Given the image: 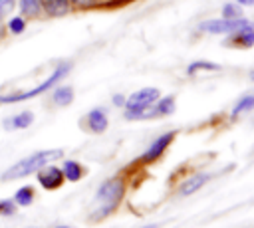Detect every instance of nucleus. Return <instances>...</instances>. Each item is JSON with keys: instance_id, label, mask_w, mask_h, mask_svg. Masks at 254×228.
Wrapping results in <instances>:
<instances>
[{"instance_id": "obj_10", "label": "nucleus", "mask_w": 254, "mask_h": 228, "mask_svg": "<svg viewBox=\"0 0 254 228\" xmlns=\"http://www.w3.org/2000/svg\"><path fill=\"white\" fill-rule=\"evenodd\" d=\"M34 111H30V109H24V111H20V113H16V115H12V117H6L4 119V129L6 131H20V129H28L32 123H34Z\"/></svg>"}, {"instance_id": "obj_19", "label": "nucleus", "mask_w": 254, "mask_h": 228, "mask_svg": "<svg viewBox=\"0 0 254 228\" xmlns=\"http://www.w3.org/2000/svg\"><path fill=\"white\" fill-rule=\"evenodd\" d=\"M218 69H220V65H218V63H214V61L196 59V61L189 63V67H187V73H189V75H196L198 71H218Z\"/></svg>"}, {"instance_id": "obj_8", "label": "nucleus", "mask_w": 254, "mask_h": 228, "mask_svg": "<svg viewBox=\"0 0 254 228\" xmlns=\"http://www.w3.org/2000/svg\"><path fill=\"white\" fill-rule=\"evenodd\" d=\"M175 111V97L167 95V97H159L149 109H145L139 119H151V117H163V115H171Z\"/></svg>"}, {"instance_id": "obj_26", "label": "nucleus", "mask_w": 254, "mask_h": 228, "mask_svg": "<svg viewBox=\"0 0 254 228\" xmlns=\"http://www.w3.org/2000/svg\"><path fill=\"white\" fill-rule=\"evenodd\" d=\"M236 4L242 8H248V6H254V0H236Z\"/></svg>"}, {"instance_id": "obj_25", "label": "nucleus", "mask_w": 254, "mask_h": 228, "mask_svg": "<svg viewBox=\"0 0 254 228\" xmlns=\"http://www.w3.org/2000/svg\"><path fill=\"white\" fill-rule=\"evenodd\" d=\"M125 99H127V97H125L123 93H115V95L111 97L113 105H117V107H123V105H125Z\"/></svg>"}, {"instance_id": "obj_22", "label": "nucleus", "mask_w": 254, "mask_h": 228, "mask_svg": "<svg viewBox=\"0 0 254 228\" xmlns=\"http://www.w3.org/2000/svg\"><path fill=\"white\" fill-rule=\"evenodd\" d=\"M16 10V0H0V24H4V20L14 14Z\"/></svg>"}, {"instance_id": "obj_24", "label": "nucleus", "mask_w": 254, "mask_h": 228, "mask_svg": "<svg viewBox=\"0 0 254 228\" xmlns=\"http://www.w3.org/2000/svg\"><path fill=\"white\" fill-rule=\"evenodd\" d=\"M16 202L14 200H10V198H2L0 200V216H12V214H16Z\"/></svg>"}, {"instance_id": "obj_29", "label": "nucleus", "mask_w": 254, "mask_h": 228, "mask_svg": "<svg viewBox=\"0 0 254 228\" xmlns=\"http://www.w3.org/2000/svg\"><path fill=\"white\" fill-rule=\"evenodd\" d=\"M250 79H254V71H252V73H250Z\"/></svg>"}, {"instance_id": "obj_12", "label": "nucleus", "mask_w": 254, "mask_h": 228, "mask_svg": "<svg viewBox=\"0 0 254 228\" xmlns=\"http://www.w3.org/2000/svg\"><path fill=\"white\" fill-rule=\"evenodd\" d=\"M42 12L48 18H62L71 12L69 0H42Z\"/></svg>"}, {"instance_id": "obj_18", "label": "nucleus", "mask_w": 254, "mask_h": 228, "mask_svg": "<svg viewBox=\"0 0 254 228\" xmlns=\"http://www.w3.org/2000/svg\"><path fill=\"white\" fill-rule=\"evenodd\" d=\"M34 196H36L34 188L30 184H26V186H22V188H18L14 192V198L12 200L16 202V206H30L34 202Z\"/></svg>"}, {"instance_id": "obj_15", "label": "nucleus", "mask_w": 254, "mask_h": 228, "mask_svg": "<svg viewBox=\"0 0 254 228\" xmlns=\"http://www.w3.org/2000/svg\"><path fill=\"white\" fill-rule=\"evenodd\" d=\"M2 26H4V30H6L8 34L20 36V34H24L26 28H28V18H24L22 14H10V16L4 20Z\"/></svg>"}, {"instance_id": "obj_21", "label": "nucleus", "mask_w": 254, "mask_h": 228, "mask_svg": "<svg viewBox=\"0 0 254 228\" xmlns=\"http://www.w3.org/2000/svg\"><path fill=\"white\" fill-rule=\"evenodd\" d=\"M252 109H254V93H252V95H244V97L234 105L232 117H238V115H242V113H246V111H252Z\"/></svg>"}, {"instance_id": "obj_9", "label": "nucleus", "mask_w": 254, "mask_h": 228, "mask_svg": "<svg viewBox=\"0 0 254 228\" xmlns=\"http://www.w3.org/2000/svg\"><path fill=\"white\" fill-rule=\"evenodd\" d=\"M226 44L234 46V48H252L254 46V26L248 22L242 28L234 30L230 34V38L226 40Z\"/></svg>"}, {"instance_id": "obj_20", "label": "nucleus", "mask_w": 254, "mask_h": 228, "mask_svg": "<svg viewBox=\"0 0 254 228\" xmlns=\"http://www.w3.org/2000/svg\"><path fill=\"white\" fill-rule=\"evenodd\" d=\"M210 178V174H204V172H200V174H194L192 178H189L185 184H183V188H181V192L183 194H190V192H196L206 180Z\"/></svg>"}, {"instance_id": "obj_30", "label": "nucleus", "mask_w": 254, "mask_h": 228, "mask_svg": "<svg viewBox=\"0 0 254 228\" xmlns=\"http://www.w3.org/2000/svg\"><path fill=\"white\" fill-rule=\"evenodd\" d=\"M56 228H69V226H56Z\"/></svg>"}, {"instance_id": "obj_17", "label": "nucleus", "mask_w": 254, "mask_h": 228, "mask_svg": "<svg viewBox=\"0 0 254 228\" xmlns=\"http://www.w3.org/2000/svg\"><path fill=\"white\" fill-rule=\"evenodd\" d=\"M71 10H93V8H105V6H117L115 0H69Z\"/></svg>"}, {"instance_id": "obj_6", "label": "nucleus", "mask_w": 254, "mask_h": 228, "mask_svg": "<svg viewBox=\"0 0 254 228\" xmlns=\"http://www.w3.org/2000/svg\"><path fill=\"white\" fill-rule=\"evenodd\" d=\"M36 176H38V182H40V186L42 188H46V190H56V188H60L62 184H64V172H62V169H58V167H54V165H44L38 172H36Z\"/></svg>"}, {"instance_id": "obj_1", "label": "nucleus", "mask_w": 254, "mask_h": 228, "mask_svg": "<svg viewBox=\"0 0 254 228\" xmlns=\"http://www.w3.org/2000/svg\"><path fill=\"white\" fill-rule=\"evenodd\" d=\"M123 194H125V182L121 178H109V180H105L99 186V190L95 192L93 208L89 212V218L93 222L107 218L117 208V204L121 202Z\"/></svg>"}, {"instance_id": "obj_28", "label": "nucleus", "mask_w": 254, "mask_h": 228, "mask_svg": "<svg viewBox=\"0 0 254 228\" xmlns=\"http://www.w3.org/2000/svg\"><path fill=\"white\" fill-rule=\"evenodd\" d=\"M143 228H157V224H149V226H143Z\"/></svg>"}, {"instance_id": "obj_3", "label": "nucleus", "mask_w": 254, "mask_h": 228, "mask_svg": "<svg viewBox=\"0 0 254 228\" xmlns=\"http://www.w3.org/2000/svg\"><path fill=\"white\" fill-rule=\"evenodd\" d=\"M69 69H71V63H69V61H60V63L54 67V71H52L42 83H38L36 87L26 89V91H8V93H2V95H0V105H6V103L12 105V103L28 101V99H34V97H38V95L50 91L54 85H58V83L69 73Z\"/></svg>"}, {"instance_id": "obj_23", "label": "nucleus", "mask_w": 254, "mask_h": 228, "mask_svg": "<svg viewBox=\"0 0 254 228\" xmlns=\"http://www.w3.org/2000/svg\"><path fill=\"white\" fill-rule=\"evenodd\" d=\"M240 16H242V6L234 2H228L222 6V18H240Z\"/></svg>"}, {"instance_id": "obj_14", "label": "nucleus", "mask_w": 254, "mask_h": 228, "mask_svg": "<svg viewBox=\"0 0 254 228\" xmlns=\"http://www.w3.org/2000/svg\"><path fill=\"white\" fill-rule=\"evenodd\" d=\"M73 97H75V93H73V87L71 85H54L52 87V101H54V105H58V107H67V105H71V101H73Z\"/></svg>"}, {"instance_id": "obj_4", "label": "nucleus", "mask_w": 254, "mask_h": 228, "mask_svg": "<svg viewBox=\"0 0 254 228\" xmlns=\"http://www.w3.org/2000/svg\"><path fill=\"white\" fill-rule=\"evenodd\" d=\"M161 97V91L157 87H143L133 91L127 99H125V117L127 119H139V115L149 109L157 99Z\"/></svg>"}, {"instance_id": "obj_2", "label": "nucleus", "mask_w": 254, "mask_h": 228, "mask_svg": "<svg viewBox=\"0 0 254 228\" xmlns=\"http://www.w3.org/2000/svg\"><path fill=\"white\" fill-rule=\"evenodd\" d=\"M64 157V151L62 149H48V151H38V153H32L24 159H20L18 163H14L10 169H6L2 172V180H16V178H22V176H28L32 172H38L44 165L56 161Z\"/></svg>"}, {"instance_id": "obj_13", "label": "nucleus", "mask_w": 254, "mask_h": 228, "mask_svg": "<svg viewBox=\"0 0 254 228\" xmlns=\"http://www.w3.org/2000/svg\"><path fill=\"white\" fill-rule=\"evenodd\" d=\"M16 10L28 20H36L44 16L42 12V0H16Z\"/></svg>"}, {"instance_id": "obj_27", "label": "nucleus", "mask_w": 254, "mask_h": 228, "mask_svg": "<svg viewBox=\"0 0 254 228\" xmlns=\"http://www.w3.org/2000/svg\"><path fill=\"white\" fill-rule=\"evenodd\" d=\"M117 4H125V2H131V0H115Z\"/></svg>"}, {"instance_id": "obj_16", "label": "nucleus", "mask_w": 254, "mask_h": 228, "mask_svg": "<svg viewBox=\"0 0 254 228\" xmlns=\"http://www.w3.org/2000/svg\"><path fill=\"white\" fill-rule=\"evenodd\" d=\"M62 172H64V178L65 180H71V182H77L83 174H85V169L77 163V161H64V167H62Z\"/></svg>"}, {"instance_id": "obj_5", "label": "nucleus", "mask_w": 254, "mask_h": 228, "mask_svg": "<svg viewBox=\"0 0 254 228\" xmlns=\"http://www.w3.org/2000/svg\"><path fill=\"white\" fill-rule=\"evenodd\" d=\"M244 24H248V20L244 16H240V18H210V20L200 22L198 30L206 32V34H232L234 30L242 28Z\"/></svg>"}, {"instance_id": "obj_7", "label": "nucleus", "mask_w": 254, "mask_h": 228, "mask_svg": "<svg viewBox=\"0 0 254 228\" xmlns=\"http://www.w3.org/2000/svg\"><path fill=\"white\" fill-rule=\"evenodd\" d=\"M173 139H175V131H169V133L161 135L159 139H155V141L149 145V149L145 151V155L141 157V161H143V163H153V161H157V159L167 151V147L173 143Z\"/></svg>"}, {"instance_id": "obj_11", "label": "nucleus", "mask_w": 254, "mask_h": 228, "mask_svg": "<svg viewBox=\"0 0 254 228\" xmlns=\"http://www.w3.org/2000/svg\"><path fill=\"white\" fill-rule=\"evenodd\" d=\"M107 125H109V119H107L105 109H101V107H95L85 115V127L91 133H103L107 129Z\"/></svg>"}]
</instances>
